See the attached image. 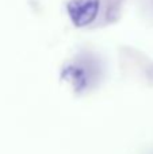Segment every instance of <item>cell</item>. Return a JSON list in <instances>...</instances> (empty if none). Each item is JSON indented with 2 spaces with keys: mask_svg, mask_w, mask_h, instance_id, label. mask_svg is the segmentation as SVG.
I'll return each instance as SVG.
<instances>
[{
  "mask_svg": "<svg viewBox=\"0 0 153 154\" xmlns=\"http://www.w3.org/2000/svg\"><path fill=\"white\" fill-rule=\"evenodd\" d=\"M67 11L75 26L84 27L96 18L99 12V0H70Z\"/></svg>",
  "mask_w": 153,
  "mask_h": 154,
  "instance_id": "cell-1",
  "label": "cell"
}]
</instances>
